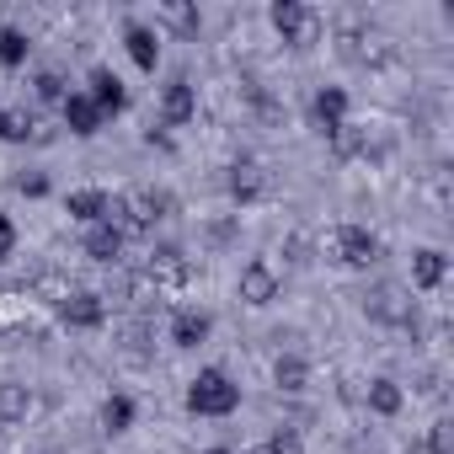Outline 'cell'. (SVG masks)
Segmentation results:
<instances>
[{"instance_id":"13","label":"cell","mask_w":454,"mask_h":454,"mask_svg":"<svg viewBox=\"0 0 454 454\" xmlns=\"http://www.w3.org/2000/svg\"><path fill=\"white\" fill-rule=\"evenodd\" d=\"M123 43H129V59H134L139 70H155V65H160V38H155V27L129 22V27H123Z\"/></svg>"},{"instance_id":"14","label":"cell","mask_w":454,"mask_h":454,"mask_svg":"<svg viewBox=\"0 0 454 454\" xmlns=\"http://www.w3.org/2000/svg\"><path fill=\"white\" fill-rule=\"evenodd\" d=\"M310 113H316L321 134L342 129V123H348V91H342V86H321V91H316V102H310Z\"/></svg>"},{"instance_id":"33","label":"cell","mask_w":454,"mask_h":454,"mask_svg":"<svg viewBox=\"0 0 454 454\" xmlns=\"http://www.w3.org/2000/svg\"><path fill=\"white\" fill-rule=\"evenodd\" d=\"M203 454H231V449H203Z\"/></svg>"},{"instance_id":"22","label":"cell","mask_w":454,"mask_h":454,"mask_svg":"<svg viewBox=\"0 0 454 454\" xmlns=\"http://www.w3.org/2000/svg\"><path fill=\"white\" fill-rule=\"evenodd\" d=\"M203 337H208V316L203 310H176L171 316V342L176 348H198Z\"/></svg>"},{"instance_id":"12","label":"cell","mask_w":454,"mask_h":454,"mask_svg":"<svg viewBox=\"0 0 454 454\" xmlns=\"http://www.w3.org/2000/svg\"><path fill=\"white\" fill-rule=\"evenodd\" d=\"M59 113H65V129H70V134H81V139H91V134L102 129V107H97L86 91H70V97L59 102Z\"/></svg>"},{"instance_id":"31","label":"cell","mask_w":454,"mask_h":454,"mask_svg":"<svg viewBox=\"0 0 454 454\" xmlns=\"http://www.w3.org/2000/svg\"><path fill=\"white\" fill-rule=\"evenodd\" d=\"M12 252H17V224H12L6 214H0V262H6Z\"/></svg>"},{"instance_id":"17","label":"cell","mask_w":454,"mask_h":454,"mask_svg":"<svg viewBox=\"0 0 454 454\" xmlns=\"http://www.w3.org/2000/svg\"><path fill=\"white\" fill-rule=\"evenodd\" d=\"M86 257L91 262H118L123 257V231H118V224H91V231H86Z\"/></svg>"},{"instance_id":"24","label":"cell","mask_w":454,"mask_h":454,"mask_svg":"<svg viewBox=\"0 0 454 454\" xmlns=\"http://www.w3.org/2000/svg\"><path fill=\"white\" fill-rule=\"evenodd\" d=\"M160 22L176 33V38H192L198 27H203V17H198V6H187V0H166L160 6Z\"/></svg>"},{"instance_id":"21","label":"cell","mask_w":454,"mask_h":454,"mask_svg":"<svg viewBox=\"0 0 454 454\" xmlns=\"http://www.w3.org/2000/svg\"><path fill=\"white\" fill-rule=\"evenodd\" d=\"M273 385H278V390H289V395L310 390V364H305L300 353H284V358L273 364Z\"/></svg>"},{"instance_id":"26","label":"cell","mask_w":454,"mask_h":454,"mask_svg":"<svg viewBox=\"0 0 454 454\" xmlns=\"http://www.w3.org/2000/svg\"><path fill=\"white\" fill-rule=\"evenodd\" d=\"M33 113L27 107H0V139H12V145H22V139H33Z\"/></svg>"},{"instance_id":"23","label":"cell","mask_w":454,"mask_h":454,"mask_svg":"<svg viewBox=\"0 0 454 454\" xmlns=\"http://www.w3.org/2000/svg\"><path fill=\"white\" fill-rule=\"evenodd\" d=\"M326 139H332V155H337V160H353V155H364V150H369V129H358L353 118H348L342 129H332Z\"/></svg>"},{"instance_id":"11","label":"cell","mask_w":454,"mask_h":454,"mask_svg":"<svg viewBox=\"0 0 454 454\" xmlns=\"http://www.w3.org/2000/svg\"><path fill=\"white\" fill-rule=\"evenodd\" d=\"M59 321H65V326H81V332H91V326H102V321H107V300H102V294H91V289H81V294H65V305H59Z\"/></svg>"},{"instance_id":"28","label":"cell","mask_w":454,"mask_h":454,"mask_svg":"<svg viewBox=\"0 0 454 454\" xmlns=\"http://www.w3.org/2000/svg\"><path fill=\"white\" fill-rule=\"evenodd\" d=\"M65 97H70V86H65L59 70H38L33 75V102H65Z\"/></svg>"},{"instance_id":"32","label":"cell","mask_w":454,"mask_h":454,"mask_svg":"<svg viewBox=\"0 0 454 454\" xmlns=\"http://www.w3.org/2000/svg\"><path fill=\"white\" fill-rule=\"evenodd\" d=\"M289 262H294V268H310V262H316V257H310V241H305V236H289Z\"/></svg>"},{"instance_id":"15","label":"cell","mask_w":454,"mask_h":454,"mask_svg":"<svg viewBox=\"0 0 454 454\" xmlns=\"http://www.w3.org/2000/svg\"><path fill=\"white\" fill-rule=\"evenodd\" d=\"M97 107H102V118L107 113H123L129 107V91H123V81L113 75V70H91V91H86Z\"/></svg>"},{"instance_id":"10","label":"cell","mask_w":454,"mask_h":454,"mask_svg":"<svg viewBox=\"0 0 454 454\" xmlns=\"http://www.w3.org/2000/svg\"><path fill=\"white\" fill-rule=\"evenodd\" d=\"M160 118L171 123V129H182V123H192L198 118V91H192V81H171V86H160Z\"/></svg>"},{"instance_id":"3","label":"cell","mask_w":454,"mask_h":454,"mask_svg":"<svg viewBox=\"0 0 454 454\" xmlns=\"http://www.w3.org/2000/svg\"><path fill=\"white\" fill-rule=\"evenodd\" d=\"M364 316L380 321V326H411L417 321V300H411L406 284H374L364 294Z\"/></svg>"},{"instance_id":"4","label":"cell","mask_w":454,"mask_h":454,"mask_svg":"<svg viewBox=\"0 0 454 454\" xmlns=\"http://www.w3.org/2000/svg\"><path fill=\"white\" fill-rule=\"evenodd\" d=\"M273 27H278V38L289 49H310L321 38V12L305 6V0H278V6H273Z\"/></svg>"},{"instance_id":"6","label":"cell","mask_w":454,"mask_h":454,"mask_svg":"<svg viewBox=\"0 0 454 454\" xmlns=\"http://www.w3.org/2000/svg\"><path fill=\"white\" fill-rule=\"evenodd\" d=\"M236 289H241V300H247V305H257V310H262V305H273V300H278V289H284V278L273 273V262H262V257H252V262L241 268V278H236Z\"/></svg>"},{"instance_id":"5","label":"cell","mask_w":454,"mask_h":454,"mask_svg":"<svg viewBox=\"0 0 454 454\" xmlns=\"http://www.w3.org/2000/svg\"><path fill=\"white\" fill-rule=\"evenodd\" d=\"M326 247H332V257H337L342 268H369V262H380V241H374V231H364V224H337Z\"/></svg>"},{"instance_id":"1","label":"cell","mask_w":454,"mask_h":454,"mask_svg":"<svg viewBox=\"0 0 454 454\" xmlns=\"http://www.w3.org/2000/svg\"><path fill=\"white\" fill-rule=\"evenodd\" d=\"M166 214H171V198L155 187H129L123 198L107 203V224H118V231H155Z\"/></svg>"},{"instance_id":"29","label":"cell","mask_w":454,"mask_h":454,"mask_svg":"<svg viewBox=\"0 0 454 454\" xmlns=\"http://www.w3.org/2000/svg\"><path fill=\"white\" fill-rule=\"evenodd\" d=\"M427 454H454V422L449 417L427 422Z\"/></svg>"},{"instance_id":"30","label":"cell","mask_w":454,"mask_h":454,"mask_svg":"<svg viewBox=\"0 0 454 454\" xmlns=\"http://www.w3.org/2000/svg\"><path fill=\"white\" fill-rule=\"evenodd\" d=\"M17 192L43 198V192H49V176H43V171H22V176H17Z\"/></svg>"},{"instance_id":"16","label":"cell","mask_w":454,"mask_h":454,"mask_svg":"<svg viewBox=\"0 0 454 454\" xmlns=\"http://www.w3.org/2000/svg\"><path fill=\"white\" fill-rule=\"evenodd\" d=\"M107 192L102 187H75L70 198H65V208H70V219H81V224H102L107 219Z\"/></svg>"},{"instance_id":"8","label":"cell","mask_w":454,"mask_h":454,"mask_svg":"<svg viewBox=\"0 0 454 454\" xmlns=\"http://www.w3.org/2000/svg\"><path fill=\"white\" fill-rule=\"evenodd\" d=\"M342 59H353V65H385L390 59V38L385 33H374V27H353V33H342Z\"/></svg>"},{"instance_id":"18","label":"cell","mask_w":454,"mask_h":454,"mask_svg":"<svg viewBox=\"0 0 454 454\" xmlns=\"http://www.w3.org/2000/svg\"><path fill=\"white\" fill-rule=\"evenodd\" d=\"M443 278H449V257H443L438 247H427V252L411 257V284H417V289H438Z\"/></svg>"},{"instance_id":"25","label":"cell","mask_w":454,"mask_h":454,"mask_svg":"<svg viewBox=\"0 0 454 454\" xmlns=\"http://www.w3.org/2000/svg\"><path fill=\"white\" fill-rule=\"evenodd\" d=\"M129 427H134V401L118 390L102 401V433H129Z\"/></svg>"},{"instance_id":"20","label":"cell","mask_w":454,"mask_h":454,"mask_svg":"<svg viewBox=\"0 0 454 454\" xmlns=\"http://www.w3.org/2000/svg\"><path fill=\"white\" fill-rule=\"evenodd\" d=\"M33 411V390L22 380H0V422H27Z\"/></svg>"},{"instance_id":"27","label":"cell","mask_w":454,"mask_h":454,"mask_svg":"<svg viewBox=\"0 0 454 454\" xmlns=\"http://www.w3.org/2000/svg\"><path fill=\"white\" fill-rule=\"evenodd\" d=\"M27 33L22 27H0V65H6V70H17V65H27Z\"/></svg>"},{"instance_id":"9","label":"cell","mask_w":454,"mask_h":454,"mask_svg":"<svg viewBox=\"0 0 454 454\" xmlns=\"http://www.w3.org/2000/svg\"><path fill=\"white\" fill-rule=\"evenodd\" d=\"M224 187H231L236 203H257V198L268 192V166L252 160V155H241V160L231 166V176H224Z\"/></svg>"},{"instance_id":"19","label":"cell","mask_w":454,"mask_h":454,"mask_svg":"<svg viewBox=\"0 0 454 454\" xmlns=\"http://www.w3.org/2000/svg\"><path fill=\"white\" fill-rule=\"evenodd\" d=\"M364 401H369V411H374V417H395V411L406 406V390H401L395 380H385V374H380V380H369Z\"/></svg>"},{"instance_id":"2","label":"cell","mask_w":454,"mask_h":454,"mask_svg":"<svg viewBox=\"0 0 454 454\" xmlns=\"http://www.w3.org/2000/svg\"><path fill=\"white\" fill-rule=\"evenodd\" d=\"M187 406L198 417H231L241 406V385L224 374V369H203L192 385H187Z\"/></svg>"},{"instance_id":"7","label":"cell","mask_w":454,"mask_h":454,"mask_svg":"<svg viewBox=\"0 0 454 454\" xmlns=\"http://www.w3.org/2000/svg\"><path fill=\"white\" fill-rule=\"evenodd\" d=\"M192 273H198V268H192V257H187L182 247H155V252H150V278H155L160 289H187Z\"/></svg>"}]
</instances>
